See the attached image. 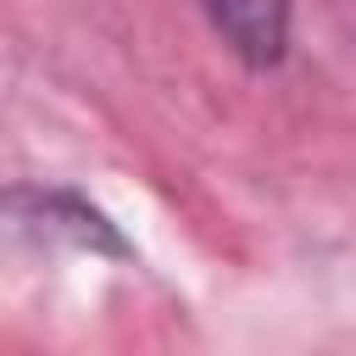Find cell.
Returning <instances> with one entry per match:
<instances>
[{
  "label": "cell",
  "mask_w": 356,
  "mask_h": 356,
  "mask_svg": "<svg viewBox=\"0 0 356 356\" xmlns=\"http://www.w3.org/2000/svg\"><path fill=\"white\" fill-rule=\"evenodd\" d=\"M11 211L33 234H67L72 245H89V250H122V239L111 234V222L95 206L72 200V195H22L17 189L11 195Z\"/></svg>",
  "instance_id": "cell-2"
},
{
  "label": "cell",
  "mask_w": 356,
  "mask_h": 356,
  "mask_svg": "<svg viewBox=\"0 0 356 356\" xmlns=\"http://www.w3.org/2000/svg\"><path fill=\"white\" fill-rule=\"evenodd\" d=\"M217 33L250 61V67H273L284 56L289 39V0H206Z\"/></svg>",
  "instance_id": "cell-1"
}]
</instances>
